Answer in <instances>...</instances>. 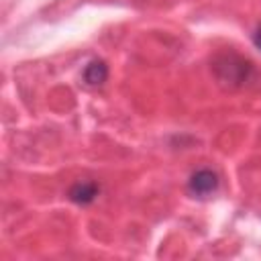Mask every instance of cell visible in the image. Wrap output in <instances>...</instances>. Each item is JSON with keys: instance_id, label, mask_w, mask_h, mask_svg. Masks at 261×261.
Wrapping results in <instances>:
<instances>
[{"instance_id": "obj_3", "label": "cell", "mask_w": 261, "mask_h": 261, "mask_svg": "<svg viewBox=\"0 0 261 261\" xmlns=\"http://www.w3.org/2000/svg\"><path fill=\"white\" fill-rule=\"evenodd\" d=\"M98 194H100V186H98V181H94V179L75 181V184L69 188V192H67L69 200L75 202V204H80V206H88V204H92V202L96 200Z\"/></svg>"}, {"instance_id": "obj_1", "label": "cell", "mask_w": 261, "mask_h": 261, "mask_svg": "<svg viewBox=\"0 0 261 261\" xmlns=\"http://www.w3.org/2000/svg\"><path fill=\"white\" fill-rule=\"evenodd\" d=\"M212 75L226 90H239L249 86L257 71L255 65L234 51H220L212 57Z\"/></svg>"}, {"instance_id": "obj_2", "label": "cell", "mask_w": 261, "mask_h": 261, "mask_svg": "<svg viewBox=\"0 0 261 261\" xmlns=\"http://www.w3.org/2000/svg\"><path fill=\"white\" fill-rule=\"evenodd\" d=\"M218 186H220L218 173L212 171V169H208V167L194 171L192 177H190V181H188V190L194 196H198V198H206V196L214 194L218 190Z\"/></svg>"}, {"instance_id": "obj_5", "label": "cell", "mask_w": 261, "mask_h": 261, "mask_svg": "<svg viewBox=\"0 0 261 261\" xmlns=\"http://www.w3.org/2000/svg\"><path fill=\"white\" fill-rule=\"evenodd\" d=\"M253 43H255V47L261 51V24L257 27V31L253 33Z\"/></svg>"}, {"instance_id": "obj_4", "label": "cell", "mask_w": 261, "mask_h": 261, "mask_svg": "<svg viewBox=\"0 0 261 261\" xmlns=\"http://www.w3.org/2000/svg\"><path fill=\"white\" fill-rule=\"evenodd\" d=\"M84 82L88 86H102L108 77V65L102 59H94L84 67Z\"/></svg>"}]
</instances>
